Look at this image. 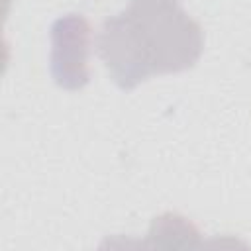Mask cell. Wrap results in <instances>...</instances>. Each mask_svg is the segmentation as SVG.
Returning a JSON list of instances; mask_svg holds the SVG:
<instances>
[{
	"instance_id": "obj_1",
	"label": "cell",
	"mask_w": 251,
	"mask_h": 251,
	"mask_svg": "<svg viewBox=\"0 0 251 251\" xmlns=\"http://www.w3.org/2000/svg\"><path fill=\"white\" fill-rule=\"evenodd\" d=\"M204 49V33L173 0H131L106 18L96 35V53L122 90L149 76L192 69Z\"/></svg>"
},
{
	"instance_id": "obj_3",
	"label": "cell",
	"mask_w": 251,
	"mask_h": 251,
	"mask_svg": "<svg viewBox=\"0 0 251 251\" xmlns=\"http://www.w3.org/2000/svg\"><path fill=\"white\" fill-rule=\"evenodd\" d=\"M173 2H175V0H173Z\"/></svg>"
},
{
	"instance_id": "obj_2",
	"label": "cell",
	"mask_w": 251,
	"mask_h": 251,
	"mask_svg": "<svg viewBox=\"0 0 251 251\" xmlns=\"http://www.w3.org/2000/svg\"><path fill=\"white\" fill-rule=\"evenodd\" d=\"M92 29L82 14H65L49 29V71L57 86L80 90L90 82L88 53Z\"/></svg>"
}]
</instances>
